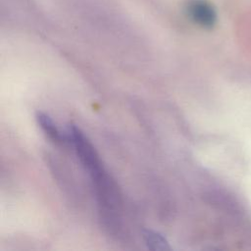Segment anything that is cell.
I'll return each instance as SVG.
<instances>
[{
	"label": "cell",
	"mask_w": 251,
	"mask_h": 251,
	"mask_svg": "<svg viewBox=\"0 0 251 251\" xmlns=\"http://www.w3.org/2000/svg\"><path fill=\"white\" fill-rule=\"evenodd\" d=\"M142 237L146 246L151 250L167 251L172 249L167 238L158 231L152 229H144L142 231Z\"/></svg>",
	"instance_id": "obj_4"
},
{
	"label": "cell",
	"mask_w": 251,
	"mask_h": 251,
	"mask_svg": "<svg viewBox=\"0 0 251 251\" xmlns=\"http://www.w3.org/2000/svg\"><path fill=\"white\" fill-rule=\"evenodd\" d=\"M68 135L70 142L75 147L78 160L84 169L88 171L89 175L103 169L95 148L77 126L73 125L70 126Z\"/></svg>",
	"instance_id": "obj_1"
},
{
	"label": "cell",
	"mask_w": 251,
	"mask_h": 251,
	"mask_svg": "<svg viewBox=\"0 0 251 251\" xmlns=\"http://www.w3.org/2000/svg\"><path fill=\"white\" fill-rule=\"evenodd\" d=\"M186 12L194 23L203 27L211 28L216 24V11L207 0H189L186 4Z\"/></svg>",
	"instance_id": "obj_2"
},
{
	"label": "cell",
	"mask_w": 251,
	"mask_h": 251,
	"mask_svg": "<svg viewBox=\"0 0 251 251\" xmlns=\"http://www.w3.org/2000/svg\"><path fill=\"white\" fill-rule=\"evenodd\" d=\"M36 121L39 125L42 131L55 143L57 144H65L67 142H70L69 135H64L55 126L52 119L45 113L37 112L36 113Z\"/></svg>",
	"instance_id": "obj_3"
}]
</instances>
